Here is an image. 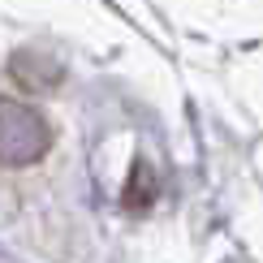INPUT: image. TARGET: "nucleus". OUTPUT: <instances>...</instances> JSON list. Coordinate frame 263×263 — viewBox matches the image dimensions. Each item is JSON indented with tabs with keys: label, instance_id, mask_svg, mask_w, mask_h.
I'll return each instance as SVG.
<instances>
[{
	"label": "nucleus",
	"instance_id": "f257e3e1",
	"mask_svg": "<svg viewBox=\"0 0 263 263\" xmlns=\"http://www.w3.org/2000/svg\"><path fill=\"white\" fill-rule=\"evenodd\" d=\"M52 147V125L30 104L0 100V164H35Z\"/></svg>",
	"mask_w": 263,
	"mask_h": 263
}]
</instances>
